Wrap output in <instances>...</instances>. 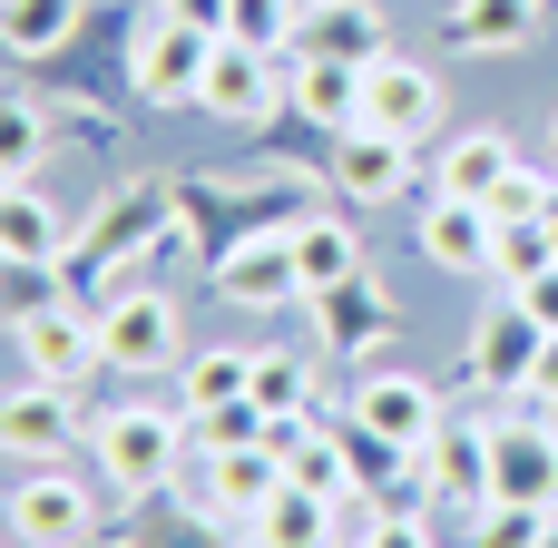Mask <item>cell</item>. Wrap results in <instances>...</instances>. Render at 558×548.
<instances>
[{"mask_svg":"<svg viewBox=\"0 0 558 548\" xmlns=\"http://www.w3.org/2000/svg\"><path fill=\"white\" fill-rule=\"evenodd\" d=\"M294 49H324V59H383L392 39H383V10H373V0H304Z\"/></svg>","mask_w":558,"mask_h":548,"instance_id":"19","label":"cell"},{"mask_svg":"<svg viewBox=\"0 0 558 548\" xmlns=\"http://www.w3.org/2000/svg\"><path fill=\"white\" fill-rule=\"evenodd\" d=\"M284 98L314 118V127H363V59H324V49H294V69H284Z\"/></svg>","mask_w":558,"mask_h":548,"instance_id":"16","label":"cell"},{"mask_svg":"<svg viewBox=\"0 0 558 548\" xmlns=\"http://www.w3.org/2000/svg\"><path fill=\"white\" fill-rule=\"evenodd\" d=\"M275 490H284V441H245V451H206V480H196L206 520H255V510H265Z\"/></svg>","mask_w":558,"mask_h":548,"instance_id":"10","label":"cell"},{"mask_svg":"<svg viewBox=\"0 0 558 548\" xmlns=\"http://www.w3.org/2000/svg\"><path fill=\"white\" fill-rule=\"evenodd\" d=\"M490 500L558 510V431L549 422H500L490 431Z\"/></svg>","mask_w":558,"mask_h":548,"instance_id":"8","label":"cell"},{"mask_svg":"<svg viewBox=\"0 0 558 548\" xmlns=\"http://www.w3.org/2000/svg\"><path fill=\"white\" fill-rule=\"evenodd\" d=\"M539 226H549V235H558V176H549V206H539Z\"/></svg>","mask_w":558,"mask_h":548,"instance_id":"37","label":"cell"},{"mask_svg":"<svg viewBox=\"0 0 558 548\" xmlns=\"http://www.w3.org/2000/svg\"><path fill=\"white\" fill-rule=\"evenodd\" d=\"M422 255H432L441 275H490V255H500V216L471 206V196H432V206H422Z\"/></svg>","mask_w":558,"mask_h":548,"instance_id":"13","label":"cell"},{"mask_svg":"<svg viewBox=\"0 0 558 548\" xmlns=\"http://www.w3.org/2000/svg\"><path fill=\"white\" fill-rule=\"evenodd\" d=\"M530 392H539V402H558V333L539 343V373H530Z\"/></svg>","mask_w":558,"mask_h":548,"instance_id":"36","label":"cell"},{"mask_svg":"<svg viewBox=\"0 0 558 548\" xmlns=\"http://www.w3.org/2000/svg\"><path fill=\"white\" fill-rule=\"evenodd\" d=\"M88 451H98V480L108 490L147 500V490L186 480V412H108Z\"/></svg>","mask_w":558,"mask_h":548,"instance_id":"2","label":"cell"},{"mask_svg":"<svg viewBox=\"0 0 558 548\" xmlns=\"http://www.w3.org/2000/svg\"><path fill=\"white\" fill-rule=\"evenodd\" d=\"M333 186H343L353 206H392V196L412 186V137H392V127H343V137H333Z\"/></svg>","mask_w":558,"mask_h":548,"instance_id":"11","label":"cell"},{"mask_svg":"<svg viewBox=\"0 0 558 548\" xmlns=\"http://www.w3.org/2000/svg\"><path fill=\"white\" fill-rule=\"evenodd\" d=\"M539 343H549V333H539V314H530L520 294H500V304H490V324L471 333V373H481L490 392H530Z\"/></svg>","mask_w":558,"mask_h":548,"instance_id":"12","label":"cell"},{"mask_svg":"<svg viewBox=\"0 0 558 548\" xmlns=\"http://www.w3.org/2000/svg\"><path fill=\"white\" fill-rule=\"evenodd\" d=\"M520 304L539 314V333H558V265H549V275H539V284H520Z\"/></svg>","mask_w":558,"mask_h":548,"instance_id":"34","label":"cell"},{"mask_svg":"<svg viewBox=\"0 0 558 548\" xmlns=\"http://www.w3.org/2000/svg\"><path fill=\"white\" fill-rule=\"evenodd\" d=\"M245 392H255V353H186V392H177V412L206 422V412H226V402H245Z\"/></svg>","mask_w":558,"mask_h":548,"instance_id":"25","label":"cell"},{"mask_svg":"<svg viewBox=\"0 0 558 548\" xmlns=\"http://www.w3.org/2000/svg\"><path fill=\"white\" fill-rule=\"evenodd\" d=\"M510 167H520V147H510L500 127H461V137L441 147V167H432V196H471V206H490V196L510 186Z\"/></svg>","mask_w":558,"mask_h":548,"instance_id":"17","label":"cell"},{"mask_svg":"<svg viewBox=\"0 0 558 548\" xmlns=\"http://www.w3.org/2000/svg\"><path fill=\"white\" fill-rule=\"evenodd\" d=\"M0 255L10 265H69V216L39 196V176H10V196H0Z\"/></svg>","mask_w":558,"mask_h":548,"instance_id":"18","label":"cell"},{"mask_svg":"<svg viewBox=\"0 0 558 548\" xmlns=\"http://www.w3.org/2000/svg\"><path fill=\"white\" fill-rule=\"evenodd\" d=\"M10 343H20V373H39V382H59V392H78L88 373H108L98 314H69V304H39L29 324H10Z\"/></svg>","mask_w":558,"mask_h":548,"instance_id":"6","label":"cell"},{"mask_svg":"<svg viewBox=\"0 0 558 548\" xmlns=\"http://www.w3.org/2000/svg\"><path fill=\"white\" fill-rule=\"evenodd\" d=\"M98 539V500L69 471H20L10 480V548H88Z\"/></svg>","mask_w":558,"mask_h":548,"instance_id":"4","label":"cell"},{"mask_svg":"<svg viewBox=\"0 0 558 548\" xmlns=\"http://www.w3.org/2000/svg\"><path fill=\"white\" fill-rule=\"evenodd\" d=\"M284 98V69H275V49H255V39H226L216 49V69H206V118H226V127H255L265 108Z\"/></svg>","mask_w":558,"mask_h":548,"instance_id":"9","label":"cell"},{"mask_svg":"<svg viewBox=\"0 0 558 548\" xmlns=\"http://www.w3.org/2000/svg\"><path fill=\"white\" fill-rule=\"evenodd\" d=\"M98 353H108V373H167V363H186V333H177V304L167 294H147V284H108L98 304Z\"/></svg>","mask_w":558,"mask_h":548,"instance_id":"3","label":"cell"},{"mask_svg":"<svg viewBox=\"0 0 558 548\" xmlns=\"http://www.w3.org/2000/svg\"><path fill=\"white\" fill-rule=\"evenodd\" d=\"M558 265V235L539 216H520V226H500V255H490V275H500V294H520V284H539Z\"/></svg>","mask_w":558,"mask_h":548,"instance_id":"28","label":"cell"},{"mask_svg":"<svg viewBox=\"0 0 558 548\" xmlns=\"http://www.w3.org/2000/svg\"><path fill=\"white\" fill-rule=\"evenodd\" d=\"M255 548H333V500H314V490H275L265 510H255Z\"/></svg>","mask_w":558,"mask_h":548,"instance_id":"23","label":"cell"},{"mask_svg":"<svg viewBox=\"0 0 558 548\" xmlns=\"http://www.w3.org/2000/svg\"><path fill=\"white\" fill-rule=\"evenodd\" d=\"M539 206H549V176H530V167H510V186L490 196V216H500V226H520V216H539Z\"/></svg>","mask_w":558,"mask_h":548,"instance_id":"32","label":"cell"},{"mask_svg":"<svg viewBox=\"0 0 558 548\" xmlns=\"http://www.w3.org/2000/svg\"><path fill=\"white\" fill-rule=\"evenodd\" d=\"M0 39L10 59H49L78 39V0H0Z\"/></svg>","mask_w":558,"mask_h":548,"instance_id":"27","label":"cell"},{"mask_svg":"<svg viewBox=\"0 0 558 548\" xmlns=\"http://www.w3.org/2000/svg\"><path fill=\"white\" fill-rule=\"evenodd\" d=\"M0 167H10V176L39 167V108H29V98H10V118H0Z\"/></svg>","mask_w":558,"mask_h":548,"instance_id":"31","label":"cell"},{"mask_svg":"<svg viewBox=\"0 0 558 548\" xmlns=\"http://www.w3.org/2000/svg\"><path fill=\"white\" fill-rule=\"evenodd\" d=\"M216 294H226V304H255V314H284V304H304L294 226H255V235L216 245Z\"/></svg>","mask_w":558,"mask_h":548,"instance_id":"5","label":"cell"},{"mask_svg":"<svg viewBox=\"0 0 558 548\" xmlns=\"http://www.w3.org/2000/svg\"><path fill=\"white\" fill-rule=\"evenodd\" d=\"M549 147H558V127H549Z\"/></svg>","mask_w":558,"mask_h":548,"instance_id":"39","label":"cell"},{"mask_svg":"<svg viewBox=\"0 0 558 548\" xmlns=\"http://www.w3.org/2000/svg\"><path fill=\"white\" fill-rule=\"evenodd\" d=\"M167 10H186V20H206V29H235V0H167Z\"/></svg>","mask_w":558,"mask_h":548,"instance_id":"35","label":"cell"},{"mask_svg":"<svg viewBox=\"0 0 558 548\" xmlns=\"http://www.w3.org/2000/svg\"><path fill=\"white\" fill-rule=\"evenodd\" d=\"M363 548H432V529H422V520H402V510H392V520H373V529H363Z\"/></svg>","mask_w":558,"mask_h":548,"instance_id":"33","label":"cell"},{"mask_svg":"<svg viewBox=\"0 0 558 548\" xmlns=\"http://www.w3.org/2000/svg\"><path fill=\"white\" fill-rule=\"evenodd\" d=\"M451 49H481V59H500V49H530L539 39V0H451Z\"/></svg>","mask_w":558,"mask_h":548,"instance_id":"21","label":"cell"},{"mask_svg":"<svg viewBox=\"0 0 558 548\" xmlns=\"http://www.w3.org/2000/svg\"><path fill=\"white\" fill-rule=\"evenodd\" d=\"M255 402L275 412V431L304 422V412H314V373H304V353H255Z\"/></svg>","mask_w":558,"mask_h":548,"instance_id":"29","label":"cell"},{"mask_svg":"<svg viewBox=\"0 0 558 548\" xmlns=\"http://www.w3.org/2000/svg\"><path fill=\"white\" fill-rule=\"evenodd\" d=\"M432 471V490L441 500H461V510H490V431H432V451H422Z\"/></svg>","mask_w":558,"mask_h":548,"instance_id":"22","label":"cell"},{"mask_svg":"<svg viewBox=\"0 0 558 548\" xmlns=\"http://www.w3.org/2000/svg\"><path fill=\"white\" fill-rule=\"evenodd\" d=\"M539 529H549V510L490 500V510H481V529H471V548H539Z\"/></svg>","mask_w":558,"mask_h":548,"instance_id":"30","label":"cell"},{"mask_svg":"<svg viewBox=\"0 0 558 548\" xmlns=\"http://www.w3.org/2000/svg\"><path fill=\"white\" fill-rule=\"evenodd\" d=\"M363 127H392V137L441 127V78H432L422 59H402V49L363 59Z\"/></svg>","mask_w":558,"mask_h":548,"instance_id":"7","label":"cell"},{"mask_svg":"<svg viewBox=\"0 0 558 548\" xmlns=\"http://www.w3.org/2000/svg\"><path fill=\"white\" fill-rule=\"evenodd\" d=\"M294 265H304V294H324V284L363 275V245L343 216H294Z\"/></svg>","mask_w":558,"mask_h":548,"instance_id":"24","label":"cell"},{"mask_svg":"<svg viewBox=\"0 0 558 548\" xmlns=\"http://www.w3.org/2000/svg\"><path fill=\"white\" fill-rule=\"evenodd\" d=\"M539 548H558V510H549V529H539Z\"/></svg>","mask_w":558,"mask_h":548,"instance_id":"38","label":"cell"},{"mask_svg":"<svg viewBox=\"0 0 558 548\" xmlns=\"http://www.w3.org/2000/svg\"><path fill=\"white\" fill-rule=\"evenodd\" d=\"M69 422H78V402H69L59 382L20 373V382H10V412H0V441H10V461H20V471H39L49 451H69Z\"/></svg>","mask_w":558,"mask_h":548,"instance_id":"15","label":"cell"},{"mask_svg":"<svg viewBox=\"0 0 558 548\" xmlns=\"http://www.w3.org/2000/svg\"><path fill=\"white\" fill-rule=\"evenodd\" d=\"M304 304H314V324H324L333 353H363V343L392 333V294H373L363 275H343V284H324V294H304Z\"/></svg>","mask_w":558,"mask_h":548,"instance_id":"20","label":"cell"},{"mask_svg":"<svg viewBox=\"0 0 558 548\" xmlns=\"http://www.w3.org/2000/svg\"><path fill=\"white\" fill-rule=\"evenodd\" d=\"M353 422H373V431L402 441V451H432V431H441V392H432L422 373H373V382L353 392Z\"/></svg>","mask_w":558,"mask_h":548,"instance_id":"14","label":"cell"},{"mask_svg":"<svg viewBox=\"0 0 558 548\" xmlns=\"http://www.w3.org/2000/svg\"><path fill=\"white\" fill-rule=\"evenodd\" d=\"M275 441H284V480H294V490H314V500H343V490H353L343 441H324V431H304V422H284Z\"/></svg>","mask_w":558,"mask_h":548,"instance_id":"26","label":"cell"},{"mask_svg":"<svg viewBox=\"0 0 558 548\" xmlns=\"http://www.w3.org/2000/svg\"><path fill=\"white\" fill-rule=\"evenodd\" d=\"M216 49H226V29H206V20H186V10H167V0H157V20H137L128 78L147 88V108H196V98H206Z\"/></svg>","mask_w":558,"mask_h":548,"instance_id":"1","label":"cell"}]
</instances>
